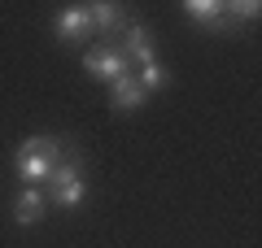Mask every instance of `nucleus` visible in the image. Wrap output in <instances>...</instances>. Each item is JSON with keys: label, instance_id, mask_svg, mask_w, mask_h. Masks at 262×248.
<instances>
[{"label": "nucleus", "instance_id": "6", "mask_svg": "<svg viewBox=\"0 0 262 248\" xmlns=\"http://www.w3.org/2000/svg\"><path fill=\"white\" fill-rule=\"evenodd\" d=\"M92 31H114L122 22V5H110V0H96V5H83Z\"/></svg>", "mask_w": 262, "mask_h": 248}, {"label": "nucleus", "instance_id": "3", "mask_svg": "<svg viewBox=\"0 0 262 248\" xmlns=\"http://www.w3.org/2000/svg\"><path fill=\"white\" fill-rule=\"evenodd\" d=\"M149 101V92H144L140 83L131 79V74H122V79H114L110 83V105L118 113H131V109H140V105Z\"/></svg>", "mask_w": 262, "mask_h": 248}, {"label": "nucleus", "instance_id": "5", "mask_svg": "<svg viewBox=\"0 0 262 248\" xmlns=\"http://www.w3.org/2000/svg\"><path fill=\"white\" fill-rule=\"evenodd\" d=\"M122 57H136V61L153 65L158 53H153V35L144 27H122Z\"/></svg>", "mask_w": 262, "mask_h": 248}, {"label": "nucleus", "instance_id": "4", "mask_svg": "<svg viewBox=\"0 0 262 248\" xmlns=\"http://www.w3.org/2000/svg\"><path fill=\"white\" fill-rule=\"evenodd\" d=\"M88 31H92V22H88V9H83V5H70V9L57 13V39L75 44V39H83Z\"/></svg>", "mask_w": 262, "mask_h": 248}, {"label": "nucleus", "instance_id": "2", "mask_svg": "<svg viewBox=\"0 0 262 248\" xmlns=\"http://www.w3.org/2000/svg\"><path fill=\"white\" fill-rule=\"evenodd\" d=\"M83 65H88V74H96V79H105V83H114V79L127 74V57H122V48H92Z\"/></svg>", "mask_w": 262, "mask_h": 248}, {"label": "nucleus", "instance_id": "9", "mask_svg": "<svg viewBox=\"0 0 262 248\" xmlns=\"http://www.w3.org/2000/svg\"><path fill=\"white\" fill-rule=\"evenodd\" d=\"M136 83H140V87H144V92H162V87H166V83H170V74L166 70H162V65L158 61H153V65H144V70H140V79H136Z\"/></svg>", "mask_w": 262, "mask_h": 248}, {"label": "nucleus", "instance_id": "8", "mask_svg": "<svg viewBox=\"0 0 262 248\" xmlns=\"http://www.w3.org/2000/svg\"><path fill=\"white\" fill-rule=\"evenodd\" d=\"M39 213H44V192H39V187H27V192L18 196V222L31 227V222H39Z\"/></svg>", "mask_w": 262, "mask_h": 248}, {"label": "nucleus", "instance_id": "1", "mask_svg": "<svg viewBox=\"0 0 262 248\" xmlns=\"http://www.w3.org/2000/svg\"><path fill=\"white\" fill-rule=\"evenodd\" d=\"M57 161H61V144H57L53 135H35V139H27V144L18 148V157H13V165H18V175L27 179V187L48 183V175L57 170Z\"/></svg>", "mask_w": 262, "mask_h": 248}, {"label": "nucleus", "instance_id": "7", "mask_svg": "<svg viewBox=\"0 0 262 248\" xmlns=\"http://www.w3.org/2000/svg\"><path fill=\"white\" fill-rule=\"evenodd\" d=\"M53 201L61 205V209H79V205L88 201V183H83V175L70 179V183H61V187H53Z\"/></svg>", "mask_w": 262, "mask_h": 248}, {"label": "nucleus", "instance_id": "10", "mask_svg": "<svg viewBox=\"0 0 262 248\" xmlns=\"http://www.w3.org/2000/svg\"><path fill=\"white\" fill-rule=\"evenodd\" d=\"M184 9L192 13V18H201V22H219V18H223V9H219L214 0H188Z\"/></svg>", "mask_w": 262, "mask_h": 248}, {"label": "nucleus", "instance_id": "11", "mask_svg": "<svg viewBox=\"0 0 262 248\" xmlns=\"http://www.w3.org/2000/svg\"><path fill=\"white\" fill-rule=\"evenodd\" d=\"M232 13H241V18H258V5H249V0H241V5H232Z\"/></svg>", "mask_w": 262, "mask_h": 248}]
</instances>
